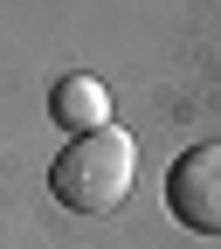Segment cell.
I'll return each mask as SVG.
<instances>
[{"label":"cell","mask_w":221,"mask_h":249,"mask_svg":"<svg viewBox=\"0 0 221 249\" xmlns=\"http://www.w3.org/2000/svg\"><path fill=\"white\" fill-rule=\"evenodd\" d=\"M138 180V145L124 124H104L90 139H69L49 166V194L69 208V214H111Z\"/></svg>","instance_id":"6da1fadb"},{"label":"cell","mask_w":221,"mask_h":249,"mask_svg":"<svg viewBox=\"0 0 221 249\" xmlns=\"http://www.w3.org/2000/svg\"><path fill=\"white\" fill-rule=\"evenodd\" d=\"M166 208L180 229L194 235H221V139L187 145L180 160L166 166Z\"/></svg>","instance_id":"7a4b0ae2"},{"label":"cell","mask_w":221,"mask_h":249,"mask_svg":"<svg viewBox=\"0 0 221 249\" xmlns=\"http://www.w3.org/2000/svg\"><path fill=\"white\" fill-rule=\"evenodd\" d=\"M49 118H55L69 139H90V132L111 124V90H104L97 76H62V83L49 90Z\"/></svg>","instance_id":"3957f363"}]
</instances>
